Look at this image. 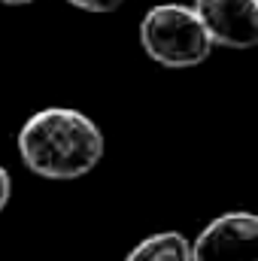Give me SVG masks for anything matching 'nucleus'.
I'll return each instance as SVG.
<instances>
[{"label": "nucleus", "mask_w": 258, "mask_h": 261, "mask_svg": "<svg viewBox=\"0 0 258 261\" xmlns=\"http://www.w3.org/2000/svg\"><path fill=\"white\" fill-rule=\"evenodd\" d=\"M18 155L43 179H79L100 164L104 134L79 110L49 107L21 125Z\"/></svg>", "instance_id": "f257e3e1"}, {"label": "nucleus", "mask_w": 258, "mask_h": 261, "mask_svg": "<svg viewBox=\"0 0 258 261\" xmlns=\"http://www.w3.org/2000/svg\"><path fill=\"white\" fill-rule=\"evenodd\" d=\"M140 46L161 67L183 70L203 64L213 52V40L192 6L158 3L140 21Z\"/></svg>", "instance_id": "f03ea898"}, {"label": "nucleus", "mask_w": 258, "mask_h": 261, "mask_svg": "<svg viewBox=\"0 0 258 261\" xmlns=\"http://www.w3.org/2000/svg\"><path fill=\"white\" fill-rule=\"evenodd\" d=\"M192 261H258V216L222 213L192 243Z\"/></svg>", "instance_id": "7ed1b4c3"}, {"label": "nucleus", "mask_w": 258, "mask_h": 261, "mask_svg": "<svg viewBox=\"0 0 258 261\" xmlns=\"http://www.w3.org/2000/svg\"><path fill=\"white\" fill-rule=\"evenodd\" d=\"M203 21L213 46L252 49L258 46V0H194L192 6Z\"/></svg>", "instance_id": "20e7f679"}, {"label": "nucleus", "mask_w": 258, "mask_h": 261, "mask_svg": "<svg viewBox=\"0 0 258 261\" xmlns=\"http://www.w3.org/2000/svg\"><path fill=\"white\" fill-rule=\"evenodd\" d=\"M125 261H192V243L179 231H158L140 240Z\"/></svg>", "instance_id": "39448f33"}, {"label": "nucleus", "mask_w": 258, "mask_h": 261, "mask_svg": "<svg viewBox=\"0 0 258 261\" xmlns=\"http://www.w3.org/2000/svg\"><path fill=\"white\" fill-rule=\"evenodd\" d=\"M73 3L76 9H85V12H116L125 0H67Z\"/></svg>", "instance_id": "423d86ee"}, {"label": "nucleus", "mask_w": 258, "mask_h": 261, "mask_svg": "<svg viewBox=\"0 0 258 261\" xmlns=\"http://www.w3.org/2000/svg\"><path fill=\"white\" fill-rule=\"evenodd\" d=\"M9 195H12V179H9L6 167L0 164V213L6 210V203H9Z\"/></svg>", "instance_id": "0eeeda50"}, {"label": "nucleus", "mask_w": 258, "mask_h": 261, "mask_svg": "<svg viewBox=\"0 0 258 261\" xmlns=\"http://www.w3.org/2000/svg\"><path fill=\"white\" fill-rule=\"evenodd\" d=\"M0 3H6V6H24V3H34V0H0Z\"/></svg>", "instance_id": "6e6552de"}]
</instances>
